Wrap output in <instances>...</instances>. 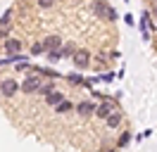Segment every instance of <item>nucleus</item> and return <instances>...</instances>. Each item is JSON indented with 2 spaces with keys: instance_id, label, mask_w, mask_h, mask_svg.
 I'll list each match as a JSON object with an SVG mask.
<instances>
[{
  "instance_id": "obj_6",
  "label": "nucleus",
  "mask_w": 157,
  "mask_h": 152,
  "mask_svg": "<svg viewBox=\"0 0 157 152\" xmlns=\"http://www.w3.org/2000/svg\"><path fill=\"white\" fill-rule=\"evenodd\" d=\"M71 62L76 69H88L90 66V52L88 50H76V55L71 57Z\"/></svg>"
},
{
  "instance_id": "obj_11",
  "label": "nucleus",
  "mask_w": 157,
  "mask_h": 152,
  "mask_svg": "<svg viewBox=\"0 0 157 152\" xmlns=\"http://www.w3.org/2000/svg\"><path fill=\"white\" fill-rule=\"evenodd\" d=\"M74 107H76L74 102H69V100H62V102L55 107V112H57V114H67V112H71Z\"/></svg>"
},
{
  "instance_id": "obj_24",
  "label": "nucleus",
  "mask_w": 157,
  "mask_h": 152,
  "mask_svg": "<svg viewBox=\"0 0 157 152\" xmlns=\"http://www.w3.org/2000/svg\"><path fill=\"white\" fill-rule=\"evenodd\" d=\"M155 24H157V17H155Z\"/></svg>"
},
{
  "instance_id": "obj_21",
  "label": "nucleus",
  "mask_w": 157,
  "mask_h": 152,
  "mask_svg": "<svg viewBox=\"0 0 157 152\" xmlns=\"http://www.w3.org/2000/svg\"><path fill=\"white\" fill-rule=\"evenodd\" d=\"M112 78H114V74H112V71H107V74H102V76H100V81H107V83L112 81Z\"/></svg>"
},
{
  "instance_id": "obj_19",
  "label": "nucleus",
  "mask_w": 157,
  "mask_h": 152,
  "mask_svg": "<svg viewBox=\"0 0 157 152\" xmlns=\"http://www.w3.org/2000/svg\"><path fill=\"white\" fill-rule=\"evenodd\" d=\"M36 5H38L40 10H50L52 5H55V0H36Z\"/></svg>"
},
{
  "instance_id": "obj_20",
  "label": "nucleus",
  "mask_w": 157,
  "mask_h": 152,
  "mask_svg": "<svg viewBox=\"0 0 157 152\" xmlns=\"http://www.w3.org/2000/svg\"><path fill=\"white\" fill-rule=\"evenodd\" d=\"M10 17H12V10H7V12H5V14H2V19H0V26H10Z\"/></svg>"
},
{
  "instance_id": "obj_14",
  "label": "nucleus",
  "mask_w": 157,
  "mask_h": 152,
  "mask_svg": "<svg viewBox=\"0 0 157 152\" xmlns=\"http://www.w3.org/2000/svg\"><path fill=\"white\" fill-rule=\"evenodd\" d=\"M131 138H133V135H131V131H124L121 135H119V140H117V147H126L128 142H131Z\"/></svg>"
},
{
  "instance_id": "obj_3",
  "label": "nucleus",
  "mask_w": 157,
  "mask_h": 152,
  "mask_svg": "<svg viewBox=\"0 0 157 152\" xmlns=\"http://www.w3.org/2000/svg\"><path fill=\"white\" fill-rule=\"evenodd\" d=\"M114 100H102V102L98 104V109H95V116H98V119H102V121H107L109 116H112V114L117 112V109H114Z\"/></svg>"
},
{
  "instance_id": "obj_4",
  "label": "nucleus",
  "mask_w": 157,
  "mask_h": 152,
  "mask_svg": "<svg viewBox=\"0 0 157 152\" xmlns=\"http://www.w3.org/2000/svg\"><path fill=\"white\" fill-rule=\"evenodd\" d=\"M17 93H19V83H17L14 78H5V81L0 83V95H2V97H14Z\"/></svg>"
},
{
  "instance_id": "obj_17",
  "label": "nucleus",
  "mask_w": 157,
  "mask_h": 152,
  "mask_svg": "<svg viewBox=\"0 0 157 152\" xmlns=\"http://www.w3.org/2000/svg\"><path fill=\"white\" fill-rule=\"evenodd\" d=\"M52 90H55V83L50 81V83H43V86H40L38 95H50V93H52Z\"/></svg>"
},
{
  "instance_id": "obj_1",
  "label": "nucleus",
  "mask_w": 157,
  "mask_h": 152,
  "mask_svg": "<svg viewBox=\"0 0 157 152\" xmlns=\"http://www.w3.org/2000/svg\"><path fill=\"white\" fill-rule=\"evenodd\" d=\"M93 12H95L98 19H105V21H117L119 19L117 10L112 7V5H107L105 0H93Z\"/></svg>"
},
{
  "instance_id": "obj_2",
  "label": "nucleus",
  "mask_w": 157,
  "mask_h": 152,
  "mask_svg": "<svg viewBox=\"0 0 157 152\" xmlns=\"http://www.w3.org/2000/svg\"><path fill=\"white\" fill-rule=\"evenodd\" d=\"M40 86H43V78H40V76H26V78L19 83V90L24 95H33V93L40 90Z\"/></svg>"
},
{
  "instance_id": "obj_23",
  "label": "nucleus",
  "mask_w": 157,
  "mask_h": 152,
  "mask_svg": "<svg viewBox=\"0 0 157 152\" xmlns=\"http://www.w3.org/2000/svg\"><path fill=\"white\" fill-rule=\"evenodd\" d=\"M0 36H2V38H7V28H5V26H0Z\"/></svg>"
},
{
  "instance_id": "obj_12",
  "label": "nucleus",
  "mask_w": 157,
  "mask_h": 152,
  "mask_svg": "<svg viewBox=\"0 0 157 152\" xmlns=\"http://www.w3.org/2000/svg\"><path fill=\"white\" fill-rule=\"evenodd\" d=\"M19 62H24V55H7L0 59V66L2 64H19Z\"/></svg>"
},
{
  "instance_id": "obj_9",
  "label": "nucleus",
  "mask_w": 157,
  "mask_h": 152,
  "mask_svg": "<svg viewBox=\"0 0 157 152\" xmlns=\"http://www.w3.org/2000/svg\"><path fill=\"white\" fill-rule=\"evenodd\" d=\"M62 100H67V95L62 93V90H52L50 95H45V104H50V107H57Z\"/></svg>"
},
{
  "instance_id": "obj_13",
  "label": "nucleus",
  "mask_w": 157,
  "mask_h": 152,
  "mask_svg": "<svg viewBox=\"0 0 157 152\" xmlns=\"http://www.w3.org/2000/svg\"><path fill=\"white\" fill-rule=\"evenodd\" d=\"M45 55H48L50 64H55V62H59V59H64V57H62V48H59V50H50V52H45Z\"/></svg>"
},
{
  "instance_id": "obj_22",
  "label": "nucleus",
  "mask_w": 157,
  "mask_h": 152,
  "mask_svg": "<svg viewBox=\"0 0 157 152\" xmlns=\"http://www.w3.org/2000/svg\"><path fill=\"white\" fill-rule=\"evenodd\" d=\"M109 59H112V62H114V59H117V57H121V55H119V50H112V52H109Z\"/></svg>"
},
{
  "instance_id": "obj_10",
  "label": "nucleus",
  "mask_w": 157,
  "mask_h": 152,
  "mask_svg": "<svg viewBox=\"0 0 157 152\" xmlns=\"http://www.w3.org/2000/svg\"><path fill=\"white\" fill-rule=\"evenodd\" d=\"M64 78H67V81H69V83H71V86H90L88 81L83 78V76H78V74H67V76H64Z\"/></svg>"
},
{
  "instance_id": "obj_7",
  "label": "nucleus",
  "mask_w": 157,
  "mask_h": 152,
  "mask_svg": "<svg viewBox=\"0 0 157 152\" xmlns=\"http://www.w3.org/2000/svg\"><path fill=\"white\" fill-rule=\"evenodd\" d=\"M2 50L7 55H21V38H7L2 43Z\"/></svg>"
},
{
  "instance_id": "obj_5",
  "label": "nucleus",
  "mask_w": 157,
  "mask_h": 152,
  "mask_svg": "<svg viewBox=\"0 0 157 152\" xmlns=\"http://www.w3.org/2000/svg\"><path fill=\"white\" fill-rule=\"evenodd\" d=\"M74 109H76V114H78V116H83V119H86V116H93V114H95L98 104L93 102V100H81V102H78L76 107H74Z\"/></svg>"
},
{
  "instance_id": "obj_18",
  "label": "nucleus",
  "mask_w": 157,
  "mask_h": 152,
  "mask_svg": "<svg viewBox=\"0 0 157 152\" xmlns=\"http://www.w3.org/2000/svg\"><path fill=\"white\" fill-rule=\"evenodd\" d=\"M43 52H45V48H43V43H33V45H31V55H33V57L43 55Z\"/></svg>"
},
{
  "instance_id": "obj_16",
  "label": "nucleus",
  "mask_w": 157,
  "mask_h": 152,
  "mask_svg": "<svg viewBox=\"0 0 157 152\" xmlns=\"http://www.w3.org/2000/svg\"><path fill=\"white\" fill-rule=\"evenodd\" d=\"M105 124H107L109 128H117L119 124H121V114H119V112H114V114H112V116H109V119H107Z\"/></svg>"
},
{
  "instance_id": "obj_8",
  "label": "nucleus",
  "mask_w": 157,
  "mask_h": 152,
  "mask_svg": "<svg viewBox=\"0 0 157 152\" xmlns=\"http://www.w3.org/2000/svg\"><path fill=\"white\" fill-rule=\"evenodd\" d=\"M62 45H64V43H62V36H57V33L43 38V48H45V52H50V50H59Z\"/></svg>"
},
{
  "instance_id": "obj_15",
  "label": "nucleus",
  "mask_w": 157,
  "mask_h": 152,
  "mask_svg": "<svg viewBox=\"0 0 157 152\" xmlns=\"http://www.w3.org/2000/svg\"><path fill=\"white\" fill-rule=\"evenodd\" d=\"M74 55H76V45H74V43L62 45V57H74Z\"/></svg>"
}]
</instances>
